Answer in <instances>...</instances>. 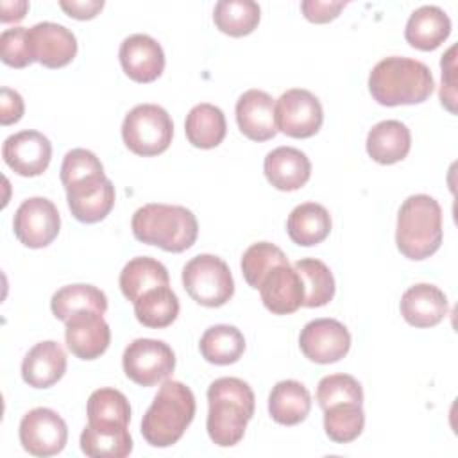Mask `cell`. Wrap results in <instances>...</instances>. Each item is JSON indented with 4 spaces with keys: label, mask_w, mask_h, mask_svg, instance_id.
Wrapping results in <instances>:
<instances>
[{
    "label": "cell",
    "mask_w": 458,
    "mask_h": 458,
    "mask_svg": "<svg viewBox=\"0 0 458 458\" xmlns=\"http://www.w3.org/2000/svg\"><path fill=\"white\" fill-rule=\"evenodd\" d=\"M263 306L274 315H290L304 302V284L290 263L274 267L259 286Z\"/></svg>",
    "instance_id": "18"
},
{
    "label": "cell",
    "mask_w": 458,
    "mask_h": 458,
    "mask_svg": "<svg viewBox=\"0 0 458 458\" xmlns=\"http://www.w3.org/2000/svg\"><path fill=\"white\" fill-rule=\"evenodd\" d=\"M199 349L206 361L213 365H231L242 358L245 351V338L238 327L216 324L204 331Z\"/></svg>",
    "instance_id": "31"
},
{
    "label": "cell",
    "mask_w": 458,
    "mask_h": 458,
    "mask_svg": "<svg viewBox=\"0 0 458 458\" xmlns=\"http://www.w3.org/2000/svg\"><path fill=\"white\" fill-rule=\"evenodd\" d=\"M174 136V123L166 109L157 104H138L123 118L122 138L136 156L152 157L163 154Z\"/></svg>",
    "instance_id": "6"
},
{
    "label": "cell",
    "mask_w": 458,
    "mask_h": 458,
    "mask_svg": "<svg viewBox=\"0 0 458 458\" xmlns=\"http://www.w3.org/2000/svg\"><path fill=\"white\" fill-rule=\"evenodd\" d=\"M66 200L75 220L82 224H97L111 213L116 193L113 182L106 177V181L102 179L98 184L95 182L89 186L68 190Z\"/></svg>",
    "instance_id": "25"
},
{
    "label": "cell",
    "mask_w": 458,
    "mask_h": 458,
    "mask_svg": "<svg viewBox=\"0 0 458 458\" xmlns=\"http://www.w3.org/2000/svg\"><path fill=\"white\" fill-rule=\"evenodd\" d=\"M132 304L138 322L152 329L168 327L179 315V299L168 284L148 290Z\"/></svg>",
    "instance_id": "32"
},
{
    "label": "cell",
    "mask_w": 458,
    "mask_h": 458,
    "mask_svg": "<svg viewBox=\"0 0 458 458\" xmlns=\"http://www.w3.org/2000/svg\"><path fill=\"white\" fill-rule=\"evenodd\" d=\"M88 426L100 431L127 429L131 420V404L116 388L95 390L86 404Z\"/></svg>",
    "instance_id": "24"
},
{
    "label": "cell",
    "mask_w": 458,
    "mask_h": 458,
    "mask_svg": "<svg viewBox=\"0 0 458 458\" xmlns=\"http://www.w3.org/2000/svg\"><path fill=\"white\" fill-rule=\"evenodd\" d=\"M311 410V395L308 388L295 381L284 379L274 385L268 395V413L283 426L301 424Z\"/></svg>",
    "instance_id": "27"
},
{
    "label": "cell",
    "mask_w": 458,
    "mask_h": 458,
    "mask_svg": "<svg viewBox=\"0 0 458 458\" xmlns=\"http://www.w3.org/2000/svg\"><path fill=\"white\" fill-rule=\"evenodd\" d=\"M395 243L413 261L433 256L442 245V208L424 193L410 195L399 208Z\"/></svg>",
    "instance_id": "5"
},
{
    "label": "cell",
    "mask_w": 458,
    "mask_h": 458,
    "mask_svg": "<svg viewBox=\"0 0 458 458\" xmlns=\"http://www.w3.org/2000/svg\"><path fill=\"white\" fill-rule=\"evenodd\" d=\"M104 166L100 159L86 148H72L66 152L61 165V182L64 190L104 177Z\"/></svg>",
    "instance_id": "38"
},
{
    "label": "cell",
    "mask_w": 458,
    "mask_h": 458,
    "mask_svg": "<svg viewBox=\"0 0 458 458\" xmlns=\"http://www.w3.org/2000/svg\"><path fill=\"white\" fill-rule=\"evenodd\" d=\"M345 5H347L345 2L304 0V2H301V11H302L304 18L311 23H327V21L335 20Z\"/></svg>",
    "instance_id": "41"
},
{
    "label": "cell",
    "mask_w": 458,
    "mask_h": 458,
    "mask_svg": "<svg viewBox=\"0 0 458 458\" xmlns=\"http://www.w3.org/2000/svg\"><path fill=\"white\" fill-rule=\"evenodd\" d=\"M0 57L7 66L13 68H25L34 63L25 27L5 29L0 34Z\"/></svg>",
    "instance_id": "40"
},
{
    "label": "cell",
    "mask_w": 458,
    "mask_h": 458,
    "mask_svg": "<svg viewBox=\"0 0 458 458\" xmlns=\"http://www.w3.org/2000/svg\"><path fill=\"white\" fill-rule=\"evenodd\" d=\"M66 372V354L54 340L36 344L21 361V377L32 388H48Z\"/></svg>",
    "instance_id": "21"
},
{
    "label": "cell",
    "mask_w": 458,
    "mask_h": 458,
    "mask_svg": "<svg viewBox=\"0 0 458 458\" xmlns=\"http://www.w3.org/2000/svg\"><path fill=\"white\" fill-rule=\"evenodd\" d=\"M208 403L206 429L211 442L218 447L236 445L254 415L252 388L238 377H218L208 388Z\"/></svg>",
    "instance_id": "1"
},
{
    "label": "cell",
    "mask_w": 458,
    "mask_h": 458,
    "mask_svg": "<svg viewBox=\"0 0 458 458\" xmlns=\"http://www.w3.org/2000/svg\"><path fill=\"white\" fill-rule=\"evenodd\" d=\"M267 181L281 191H295L302 188L311 175L308 156L293 147H277L270 150L263 161Z\"/></svg>",
    "instance_id": "20"
},
{
    "label": "cell",
    "mask_w": 458,
    "mask_h": 458,
    "mask_svg": "<svg viewBox=\"0 0 458 458\" xmlns=\"http://www.w3.org/2000/svg\"><path fill=\"white\" fill-rule=\"evenodd\" d=\"M20 444L32 456H54L68 442V428L63 417L50 408H34L20 422Z\"/></svg>",
    "instance_id": "11"
},
{
    "label": "cell",
    "mask_w": 458,
    "mask_h": 458,
    "mask_svg": "<svg viewBox=\"0 0 458 458\" xmlns=\"http://www.w3.org/2000/svg\"><path fill=\"white\" fill-rule=\"evenodd\" d=\"M401 315L413 327H433L444 320L449 304L445 293L428 283L410 286L401 297Z\"/></svg>",
    "instance_id": "19"
},
{
    "label": "cell",
    "mask_w": 458,
    "mask_h": 458,
    "mask_svg": "<svg viewBox=\"0 0 458 458\" xmlns=\"http://www.w3.org/2000/svg\"><path fill=\"white\" fill-rule=\"evenodd\" d=\"M454 47L449 48V52L442 57V88H440V102L445 106L451 113L456 111L454 107Z\"/></svg>",
    "instance_id": "42"
},
{
    "label": "cell",
    "mask_w": 458,
    "mask_h": 458,
    "mask_svg": "<svg viewBox=\"0 0 458 458\" xmlns=\"http://www.w3.org/2000/svg\"><path fill=\"white\" fill-rule=\"evenodd\" d=\"M290 240L301 247H313L331 233V215L317 202H304L292 209L286 220Z\"/></svg>",
    "instance_id": "26"
},
{
    "label": "cell",
    "mask_w": 458,
    "mask_h": 458,
    "mask_svg": "<svg viewBox=\"0 0 458 458\" xmlns=\"http://www.w3.org/2000/svg\"><path fill=\"white\" fill-rule=\"evenodd\" d=\"M125 376L140 386H154L168 379L175 369V354L168 344L154 338L132 340L122 356Z\"/></svg>",
    "instance_id": "8"
},
{
    "label": "cell",
    "mask_w": 458,
    "mask_h": 458,
    "mask_svg": "<svg viewBox=\"0 0 458 458\" xmlns=\"http://www.w3.org/2000/svg\"><path fill=\"white\" fill-rule=\"evenodd\" d=\"M81 449L91 458H125L132 453L129 429L100 431L86 426L81 433Z\"/></svg>",
    "instance_id": "36"
},
{
    "label": "cell",
    "mask_w": 458,
    "mask_h": 458,
    "mask_svg": "<svg viewBox=\"0 0 458 458\" xmlns=\"http://www.w3.org/2000/svg\"><path fill=\"white\" fill-rule=\"evenodd\" d=\"M365 426L361 404L340 403L324 410V429L335 444H349L356 440Z\"/></svg>",
    "instance_id": "35"
},
{
    "label": "cell",
    "mask_w": 458,
    "mask_h": 458,
    "mask_svg": "<svg viewBox=\"0 0 458 458\" xmlns=\"http://www.w3.org/2000/svg\"><path fill=\"white\" fill-rule=\"evenodd\" d=\"M184 132L188 141L197 148L218 147L227 132L224 111L208 102L193 106L186 114Z\"/></svg>",
    "instance_id": "29"
},
{
    "label": "cell",
    "mask_w": 458,
    "mask_h": 458,
    "mask_svg": "<svg viewBox=\"0 0 458 458\" xmlns=\"http://www.w3.org/2000/svg\"><path fill=\"white\" fill-rule=\"evenodd\" d=\"M324 122L320 100L308 89L293 88L284 91L276 102L277 131L290 138H311Z\"/></svg>",
    "instance_id": "9"
},
{
    "label": "cell",
    "mask_w": 458,
    "mask_h": 458,
    "mask_svg": "<svg viewBox=\"0 0 458 458\" xmlns=\"http://www.w3.org/2000/svg\"><path fill=\"white\" fill-rule=\"evenodd\" d=\"M64 327V340L72 354L81 360L100 358L111 342L109 324L98 311H81L72 315Z\"/></svg>",
    "instance_id": "15"
},
{
    "label": "cell",
    "mask_w": 458,
    "mask_h": 458,
    "mask_svg": "<svg viewBox=\"0 0 458 458\" xmlns=\"http://www.w3.org/2000/svg\"><path fill=\"white\" fill-rule=\"evenodd\" d=\"M61 227V216L55 204L45 197H30L23 200L13 218L14 236L29 249L50 245Z\"/></svg>",
    "instance_id": "10"
},
{
    "label": "cell",
    "mask_w": 458,
    "mask_h": 458,
    "mask_svg": "<svg viewBox=\"0 0 458 458\" xmlns=\"http://www.w3.org/2000/svg\"><path fill=\"white\" fill-rule=\"evenodd\" d=\"M317 403L322 410L340 403L363 404V388L360 381L349 374H331L318 381Z\"/></svg>",
    "instance_id": "39"
},
{
    "label": "cell",
    "mask_w": 458,
    "mask_h": 458,
    "mask_svg": "<svg viewBox=\"0 0 458 458\" xmlns=\"http://www.w3.org/2000/svg\"><path fill=\"white\" fill-rule=\"evenodd\" d=\"M435 81L429 68L410 57H385L369 75V91L381 106H411L429 98Z\"/></svg>",
    "instance_id": "2"
},
{
    "label": "cell",
    "mask_w": 458,
    "mask_h": 458,
    "mask_svg": "<svg viewBox=\"0 0 458 458\" xmlns=\"http://www.w3.org/2000/svg\"><path fill=\"white\" fill-rule=\"evenodd\" d=\"M182 286L197 304L206 308H220L234 293L227 263L213 254H199L184 265Z\"/></svg>",
    "instance_id": "7"
},
{
    "label": "cell",
    "mask_w": 458,
    "mask_h": 458,
    "mask_svg": "<svg viewBox=\"0 0 458 458\" xmlns=\"http://www.w3.org/2000/svg\"><path fill=\"white\" fill-rule=\"evenodd\" d=\"M299 347L310 361L335 363L349 352L351 333L335 318H315L301 329Z\"/></svg>",
    "instance_id": "12"
},
{
    "label": "cell",
    "mask_w": 458,
    "mask_h": 458,
    "mask_svg": "<svg viewBox=\"0 0 458 458\" xmlns=\"http://www.w3.org/2000/svg\"><path fill=\"white\" fill-rule=\"evenodd\" d=\"M288 263L284 252L270 243V242H258L252 243L242 256V274L247 284L254 290H259L261 281L265 276L277 265Z\"/></svg>",
    "instance_id": "37"
},
{
    "label": "cell",
    "mask_w": 458,
    "mask_h": 458,
    "mask_svg": "<svg viewBox=\"0 0 458 458\" xmlns=\"http://www.w3.org/2000/svg\"><path fill=\"white\" fill-rule=\"evenodd\" d=\"M0 9H2V16H0L2 23L20 21L27 14L29 2H25V0H20V2H2Z\"/></svg>",
    "instance_id": "45"
},
{
    "label": "cell",
    "mask_w": 458,
    "mask_h": 458,
    "mask_svg": "<svg viewBox=\"0 0 458 458\" xmlns=\"http://www.w3.org/2000/svg\"><path fill=\"white\" fill-rule=\"evenodd\" d=\"M32 59L47 68H63L77 54V39L72 30L54 21H41L27 29Z\"/></svg>",
    "instance_id": "14"
},
{
    "label": "cell",
    "mask_w": 458,
    "mask_h": 458,
    "mask_svg": "<svg viewBox=\"0 0 458 458\" xmlns=\"http://www.w3.org/2000/svg\"><path fill=\"white\" fill-rule=\"evenodd\" d=\"M25 106L23 98L18 91L2 88V98H0V123L2 125H11L16 123L23 116Z\"/></svg>",
    "instance_id": "43"
},
{
    "label": "cell",
    "mask_w": 458,
    "mask_h": 458,
    "mask_svg": "<svg viewBox=\"0 0 458 458\" xmlns=\"http://www.w3.org/2000/svg\"><path fill=\"white\" fill-rule=\"evenodd\" d=\"M293 268L297 270L304 284V302L306 308L326 306L335 297V277L329 267L315 258H304L295 261Z\"/></svg>",
    "instance_id": "34"
},
{
    "label": "cell",
    "mask_w": 458,
    "mask_h": 458,
    "mask_svg": "<svg viewBox=\"0 0 458 458\" xmlns=\"http://www.w3.org/2000/svg\"><path fill=\"white\" fill-rule=\"evenodd\" d=\"M451 34L449 16L437 5H422L415 9L404 29L406 41L422 52L438 48Z\"/></svg>",
    "instance_id": "22"
},
{
    "label": "cell",
    "mask_w": 458,
    "mask_h": 458,
    "mask_svg": "<svg viewBox=\"0 0 458 458\" xmlns=\"http://www.w3.org/2000/svg\"><path fill=\"white\" fill-rule=\"evenodd\" d=\"M411 147L410 129L399 120H383L367 134V154L379 165L403 161Z\"/></svg>",
    "instance_id": "23"
},
{
    "label": "cell",
    "mask_w": 458,
    "mask_h": 458,
    "mask_svg": "<svg viewBox=\"0 0 458 458\" xmlns=\"http://www.w3.org/2000/svg\"><path fill=\"white\" fill-rule=\"evenodd\" d=\"M50 310L54 317L63 322L81 311H98L104 315L107 311V297L93 284H68L52 295Z\"/></svg>",
    "instance_id": "30"
},
{
    "label": "cell",
    "mask_w": 458,
    "mask_h": 458,
    "mask_svg": "<svg viewBox=\"0 0 458 458\" xmlns=\"http://www.w3.org/2000/svg\"><path fill=\"white\" fill-rule=\"evenodd\" d=\"M2 157L14 174L21 177H36L50 165L52 143L38 131H21L5 138Z\"/></svg>",
    "instance_id": "13"
},
{
    "label": "cell",
    "mask_w": 458,
    "mask_h": 458,
    "mask_svg": "<svg viewBox=\"0 0 458 458\" xmlns=\"http://www.w3.org/2000/svg\"><path fill=\"white\" fill-rule=\"evenodd\" d=\"M131 227L136 240L166 252L190 249L199 234L197 218L188 208L157 202L138 208L132 215Z\"/></svg>",
    "instance_id": "4"
},
{
    "label": "cell",
    "mask_w": 458,
    "mask_h": 458,
    "mask_svg": "<svg viewBox=\"0 0 458 458\" xmlns=\"http://www.w3.org/2000/svg\"><path fill=\"white\" fill-rule=\"evenodd\" d=\"M195 395L181 381L165 379L141 419V435L154 447H170L181 440L195 417Z\"/></svg>",
    "instance_id": "3"
},
{
    "label": "cell",
    "mask_w": 458,
    "mask_h": 458,
    "mask_svg": "<svg viewBox=\"0 0 458 458\" xmlns=\"http://www.w3.org/2000/svg\"><path fill=\"white\" fill-rule=\"evenodd\" d=\"M236 123L252 141H267L277 134L276 100L261 89L245 91L236 102Z\"/></svg>",
    "instance_id": "17"
},
{
    "label": "cell",
    "mask_w": 458,
    "mask_h": 458,
    "mask_svg": "<svg viewBox=\"0 0 458 458\" xmlns=\"http://www.w3.org/2000/svg\"><path fill=\"white\" fill-rule=\"evenodd\" d=\"M261 9L252 0H222L216 2L213 21L227 36L242 38L250 34L259 23Z\"/></svg>",
    "instance_id": "33"
},
{
    "label": "cell",
    "mask_w": 458,
    "mask_h": 458,
    "mask_svg": "<svg viewBox=\"0 0 458 458\" xmlns=\"http://www.w3.org/2000/svg\"><path fill=\"white\" fill-rule=\"evenodd\" d=\"M120 64L129 79L140 84L154 82L165 70L161 45L147 34H132L120 45Z\"/></svg>",
    "instance_id": "16"
},
{
    "label": "cell",
    "mask_w": 458,
    "mask_h": 458,
    "mask_svg": "<svg viewBox=\"0 0 458 458\" xmlns=\"http://www.w3.org/2000/svg\"><path fill=\"white\" fill-rule=\"evenodd\" d=\"M118 283L123 297L131 302H136L148 290L166 286L170 277L166 267L161 261L148 256H138L122 268Z\"/></svg>",
    "instance_id": "28"
},
{
    "label": "cell",
    "mask_w": 458,
    "mask_h": 458,
    "mask_svg": "<svg viewBox=\"0 0 458 458\" xmlns=\"http://www.w3.org/2000/svg\"><path fill=\"white\" fill-rule=\"evenodd\" d=\"M61 9L70 16V18H75V20H91L95 18L102 7H104V2L102 0H72V2H66V0H61L59 2Z\"/></svg>",
    "instance_id": "44"
}]
</instances>
